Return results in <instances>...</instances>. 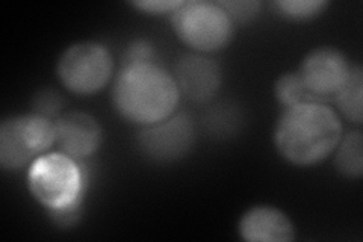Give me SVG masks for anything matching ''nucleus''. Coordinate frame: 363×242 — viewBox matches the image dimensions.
<instances>
[{
	"mask_svg": "<svg viewBox=\"0 0 363 242\" xmlns=\"http://www.w3.org/2000/svg\"><path fill=\"white\" fill-rule=\"evenodd\" d=\"M342 135V123L335 109L320 100H306L281 111L272 138L286 163L312 167L335 152Z\"/></svg>",
	"mask_w": 363,
	"mask_h": 242,
	"instance_id": "1",
	"label": "nucleus"
},
{
	"mask_svg": "<svg viewBox=\"0 0 363 242\" xmlns=\"http://www.w3.org/2000/svg\"><path fill=\"white\" fill-rule=\"evenodd\" d=\"M180 93L173 73L157 62L121 67L112 87V105L123 120L140 128L176 112Z\"/></svg>",
	"mask_w": 363,
	"mask_h": 242,
	"instance_id": "2",
	"label": "nucleus"
},
{
	"mask_svg": "<svg viewBox=\"0 0 363 242\" xmlns=\"http://www.w3.org/2000/svg\"><path fill=\"white\" fill-rule=\"evenodd\" d=\"M28 188L60 224L72 223L84 197V171L65 153L41 155L29 165Z\"/></svg>",
	"mask_w": 363,
	"mask_h": 242,
	"instance_id": "3",
	"label": "nucleus"
},
{
	"mask_svg": "<svg viewBox=\"0 0 363 242\" xmlns=\"http://www.w3.org/2000/svg\"><path fill=\"white\" fill-rule=\"evenodd\" d=\"M176 37L196 53L208 55L224 49L233 38L235 23L220 2L191 0L172 14Z\"/></svg>",
	"mask_w": 363,
	"mask_h": 242,
	"instance_id": "4",
	"label": "nucleus"
},
{
	"mask_svg": "<svg viewBox=\"0 0 363 242\" xmlns=\"http://www.w3.org/2000/svg\"><path fill=\"white\" fill-rule=\"evenodd\" d=\"M56 144L55 121L30 112L13 115L0 124V165L17 171L30 165Z\"/></svg>",
	"mask_w": 363,
	"mask_h": 242,
	"instance_id": "5",
	"label": "nucleus"
},
{
	"mask_svg": "<svg viewBox=\"0 0 363 242\" xmlns=\"http://www.w3.org/2000/svg\"><path fill=\"white\" fill-rule=\"evenodd\" d=\"M113 60L109 49L99 41H81L67 48L56 64L62 87L76 96H93L112 77Z\"/></svg>",
	"mask_w": 363,
	"mask_h": 242,
	"instance_id": "6",
	"label": "nucleus"
},
{
	"mask_svg": "<svg viewBox=\"0 0 363 242\" xmlns=\"http://www.w3.org/2000/svg\"><path fill=\"white\" fill-rule=\"evenodd\" d=\"M196 129L186 112L173 114L156 124L141 128L136 147L143 156L157 164H169L185 158L194 145Z\"/></svg>",
	"mask_w": 363,
	"mask_h": 242,
	"instance_id": "7",
	"label": "nucleus"
},
{
	"mask_svg": "<svg viewBox=\"0 0 363 242\" xmlns=\"http://www.w3.org/2000/svg\"><path fill=\"white\" fill-rule=\"evenodd\" d=\"M347 56L336 48L323 45L304 56L298 75L312 100L335 97L351 72Z\"/></svg>",
	"mask_w": 363,
	"mask_h": 242,
	"instance_id": "8",
	"label": "nucleus"
},
{
	"mask_svg": "<svg viewBox=\"0 0 363 242\" xmlns=\"http://www.w3.org/2000/svg\"><path fill=\"white\" fill-rule=\"evenodd\" d=\"M173 77L180 97L194 103H204L218 93L223 80L220 64L203 53H186L180 56Z\"/></svg>",
	"mask_w": 363,
	"mask_h": 242,
	"instance_id": "9",
	"label": "nucleus"
},
{
	"mask_svg": "<svg viewBox=\"0 0 363 242\" xmlns=\"http://www.w3.org/2000/svg\"><path fill=\"white\" fill-rule=\"evenodd\" d=\"M56 144L76 160L93 156L104 141V129L93 115L81 111L64 112L55 120Z\"/></svg>",
	"mask_w": 363,
	"mask_h": 242,
	"instance_id": "10",
	"label": "nucleus"
},
{
	"mask_svg": "<svg viewBox=\"0 0 363 242\" xmlns=\"http://www.w3.org/2000/svg\"><path fill=\"white\" fill-rule=\"evenodd\" d=\"M238 233L248 242H289L295 239V226L279 207L257 204L242 214Z\"/></svg>",
	"mask_w": 363,
	"mask_h": 242,
	"instance_id": "11",
	"label": "nucleus"
},
{
	"mask_svg": "<svg viewBox=\"0 0 363 242\" xmlns=\"http://www.w3.org/2000/svg\"><path fill=\"white\" fill-rule=\"evenodd\" d=\"M339 112L348 121L356 126L363 120V68L356 64L351 67V72L345 84L333 97Z\"/></svg>",
	"mask_w": 363,
	"mask_h": 242,
	"instance_id": "12",
	"label": "nucleus"
},
{
	"mask_svg": "<svg viewBox=\"0 0 363 242\" xmlns=\"http://www.w3.org/2000/svg\"><path fill=\"white\" fill-rule=\"evenodd\" d=\"M335 168L347 179H360L363 175V135L351 131L342 135L335 148Z\"/></svg>",
	"mask_w": 363,
	"mask_h": 242,
	"instance_id": "13",
	"label": "nucleus"
},
{
	"mask_svg": "<svg viewBox=\"0 0 363 242\" xmlns=\"http://www.w3.org/2000/svg\"><path fill=\"white\" fill-rule=\"evenodd\" d=\"M271 6L276 13L289 21H308L324 13L328 6L325 0H279Z\"/></svg>",
	"mask_w": 363,
	"mask_h": 242,
	"instance_id": "14",
	"label": "nucleus"
},
{
	"mask_svg": "<svg viewBox=\"0 0 363 242\" xmlns=\"http://www.w3.org/2000/svg\"><path fill=\"white\" fill-rule=\"evenodd\" d=\"M274 96L285 108L298 105L306 100H312L298 72H289L279 76L274 84Z\"/></svg>",
	"mask_w": 363,
	"mask_h": 242,
	"instance_id": "15",
	"label": "nucleus"
},
{
	"mask_svg": "<svg viewBox=\"0 0 363 242\" xmlns=\"http://www.w3.org/2000/svg\"><path fill=\"white\" fill-rule=\"evenodd\" d=\"M64 106V100L60 93L55 89H41L32 100V112L49 120H58L61 117V111Z\"/></svg>",
	"mask_w": 363,
	"mask_h": 242,
	"instance_id": "16",
	"label": "nucleus"
},
{
	"mask_svg": "<svg viewBox=\"0 0 363 242\" xmlns=\"http://www.w3.org/2000/svg\"><path fill=\"white\" fill-rule=\"evenodd\" d=\"M220 5L225 9L232 21L236 25H248L260 14L262 4L257 0H227V2H220Z\"/></svg>",
	"mask_w": 363,
	"mask_h": 242,
	"instance_id": "17",
	"label": "nucleus"
},
{
	"mask_svg": "<svg viewBox=\"0 0 363 242\" xmlns=\"http://www.w3.org/2000/svg\"><path fill=\"white\" fill-rule=\"evenodd\" d=\"M155 48L149 40L136 38L128 44L121 56V67L128 65H138V64H149L155 61Z\"/></svg>",
	"mask_w": 363,
	"mask_h": 242,
	"instance_id": "18",
	"label": "nucleus"
},
{
	"mask_svg": "<svg viewBox=\"0 0 363 242\" xmlns=\"http://www.w3.org/2000/svg\"><path fill=\"white\" fill-rule=\"evenodd\" d=\"M184 0H140V2H130V5L143 13L152 16H172L174 11L182 5Z\"/></svg>",
	"mask_w": 363,
	"mask_h": 242,
	"instance_id": "19",
	"label": "nucleus"
}]
</instances>
